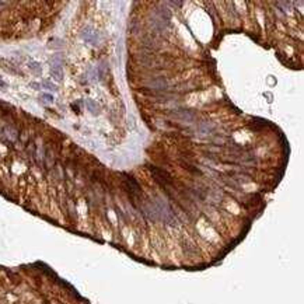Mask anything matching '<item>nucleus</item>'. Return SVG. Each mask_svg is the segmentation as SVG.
I'll use <instances>...</instances> for the list:
<instances>
[{
  "label": "nucleus",
  "instance_id": "nucleus-1",
  "mask_svg": "<svg viewBox=\"0 0 304 304\" xmlns=\"http://www.w3.org/2000/svg\"><path fill=\"white\" fill-rule=\"evenodd\" d=\"M150 171L153 174V178L161 185H168L171 184V177L168 175V172H166L164 170H160L157 167H150Z\"/></svg>",
  "mask_w": 304,
  "mask_h": 304
},
{
  "label": "nucleus",
  "instance_id": "nucleus-2",
  "mask_svg": "<svg viewBox=\"0 0 304 304\" xmlns=\"http://www.w3.org/2000/svg\"><path fill=\"white\" fill-rule=\"evenodd\" d=\"M51 74L55 80L60 82L63 79V70H62V66L59 63H52L51 65Z\"/></svg>",
  "mask_w": 304,
  "mask_h": 304
},
{
  "label": "nucleus",
  "instance_id": "nucleus-3",
  "mask_svg": "<svg viewBox=\"0 0 304 304\" xmlns=\"http://www.w3.org/2000/svg\"><path fill=\"white\" fill-rule=\"evenodd\" d=\"M4 133H6V136H7L10 140H16V139H17V132H16V129H14V128L7 126L6 130H4Z\"/></svg>",
  "mask_w": 304,
  "mask_h": 304
},
{
  "label": "nucleus",
  "instance_id": "nucleus-4",
  "mask_svg": "<svg viewBox=\"0 0 304 304\" xmlns=\"http://www.w3.org/2000/svg\"><path fill=\"white\" fill-rule=\"evenodd\" d=\"M87 105H88V109L92 112V114H98V112H100V107H98V104L94 102V101L87 100Z\"/></svg>",
  "mask_w": 304,
  "mask_h": 304
},
{
  "label": "nucleus",
  "instance_id": "nucleus-5",
  "mask_svg": "<svg viewBox=\"0 0 304 304\" xmlns=\"http://www.w3.org/2000/svg\"><path fill=\"white\" fill-rule=\"evenodd\" d=\"M28 66H30V69H31V70H32V72H37V73H41V65H39V63H37V62H31Z\"/></svg>",
  "mask_w": 304,
  "mask_h": 304
},
{
  "label": "nucleus",
  "instance_id": "nucleus-6",
  "mask_svg": "<svg viewBox=\"0 0 304 304\" xmlns=\"http://www.w3.org/2000/svg\"><path fill=\"white\" fill-rule=\"evenodd\" d=\"M41 101H43V102H48V104H51V102H53V97H52L51 94H42Z\"/></svg>",
  "mask_w": 304,
  "mask_h": 304
},
{
  "label": "nucleus",
  "instance_id": "nucleus-7",
  "mask_svg": "<svg viewBox=\"0 0 304 304\" xmlns=\"http://www.w3.org/2000/svg\"><path fill=\"white\" fill-rule=\"evenodd\" d=\"M43 87H45V88H48V90H52V91H56V90H57L51 82H43Z\"/></svg>",
  "mask_w": 304,
  "mask_h": 304
},
{
  "label": "nucleus",
  "instance_id": "nucleus-8",
  "mask_svg": "<svg viewBox=\"0 0 304 304\" xmlns=\"http://www.w3.org/2000/svg\"><path fill=\"white\" fill-rule=\"evenodd\" d=\"M31 87H32V88H35V90H39V88H41V86H39L38 83H31Z\"/></svg>",
  "mask_w": 304,
  "mask_h": 304
},
{
  "label": "nucleus",
  "instance_id": "nucleus-9",
  "mask_svg": "<svg viewBox=\"0 0 304 304\" xmlns=\"http://www.w3.org/2000/svg\"><path fill=\"white\" fill-rule=\"evenodd\" d=\"M7 87V84H6V82H3L2 79H0V88H6Z\"/></svg>",
  "mask_w": 304,
  "mask_h": 304
}]
</instances>
